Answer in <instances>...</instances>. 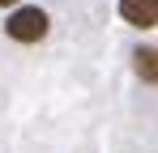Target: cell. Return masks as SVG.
I'll list each match as a JSON object with an SVG mask.
<instances>
[{
    "mask_svg": "<svg viewBox=\"0 0 158 153\" xmlns=\"http://www.w3.org/2000/svg\"><path fill=\"white\" fill-rule=\"evenodd\" d=\"M47 13L43 9H34V4H26V9H17L13 17H9V26H4V34L9 38H17V43H39L43 34H47Z\"/></svg>",
    "mask_w": 158,
    "mask_h": 153,
    "instance_id": "obj_1",
    "label": "cell"
},
{
    "mask_svg": "<svg viewBox=\"0 0 158 153\" xmlns=\"http://www.w3.org/2000/svg\"><path fill=\"white\" fill-rule=\"evenodd\" d=\"M120 17L137 30H154L158 26V0H120Z\"/></svg>",
    "mask_w": 158,
    "mask_h": 153,
    "instance_id": "obj_2",
    "label": "cell"
},
{
    "mask_svg": "<svg viewBox=\"0 0 158 153\" xmlns=\"http://www.w3.org/2000/svg\"><path fill=\"white\" fill-rule=\"evenodd\" d=\"M137 73H141V76H145V81H154V51H150V47H145V51H137Z\"/></svg>",
    "mask_w": 158,
    "mask_h": 153,
    "instance_id": "obj_3",
    "label": "cell"
},
{
    "mask_svg": "<svg viewBox=\"0 0 158 153\" xmlns=\"http://www.w3.org/2000/svg\"><path fill=\"white\" fill-rule=\"evenodd\" d=\"M4 4H17V0H0V9H4Z\"/></svg>",
    "mask_w": 158,
    "mask_h": 153,
    "instance_id": "obj_4",
    "label": "cell"
}]
</instances>
